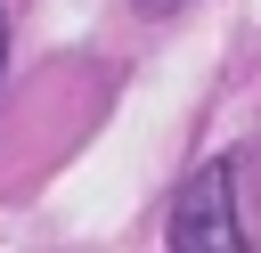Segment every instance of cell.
I'll use <instances>...</instances> for the list:
<instances>
[{"instance_id":"cell-2","label":"cell","mask_w":261,"mask_h":253,"mask_svg":"<svg viewBox=\"0 0 261 253\" xmlns=\"http://www.w3.org/2000/svg\"><path fill=\"white\" fill-rule=\"evenodd\" d=\"M0 73H8V8H0Z\"/></svg>"},{"instance_id":"cell-1","label":"cell","mask_w":261,"mask_h":253,"mask_svg":"<svg viewBox=\"0 0 261 253\" xmlns=\"http://www.w3.org/2000/svg\"><path fill=\"white\" fill-rule=\"evenodd\" d=\"M171 245L179 253H237L245 220H237V163H204L179 204H171Z\"/></svg>"}]
</instances>
